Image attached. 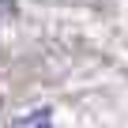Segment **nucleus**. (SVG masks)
<instances>
[{"mask_svg":"<svg viewBox=\"0 0 128 128\" xmlns=\"http://www.w3.org/2000/svg\"><path fill=\"white\" fill-rule=\"evenodd\" d=\"M23 128H53V124H49V117H45V113H42V117H34V120H26V124H23Z\"/></svg>","mask_w":128,"mask_h":128,"instance_id":"nucleus-1","label":"nucleus"}]
</instances>
